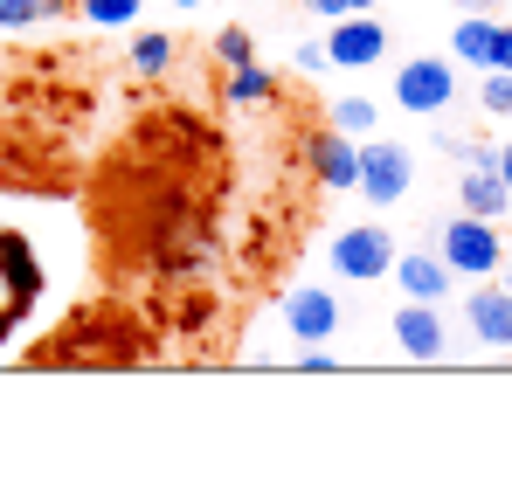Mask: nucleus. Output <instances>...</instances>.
Masks as SVG:
<instances>
[{
    "instance_id": "6",
    "label": "nucleus",
    "mask_w": 512,
    "mask_h": 484,
    "mask_svg": "<svg viewBox=\"0 0 512 484\" xmlns=\"http://www.w3.org/2000/svg\"><path fill=\"white\" fill-rule=\"evenodd\" d=\"M326 56H333V70H374L388 56V28L374 14H340L326 35Z\"/></svg>"
},
{
    "instance_id": "4",
    "label": "nucleus",
    "mask_w": 512,
    "mask_h": 484,
    "mask_svg": "<svg viewBox=\"0 0 512 484\" xmlns=\"http://www.w3.org/2000/svg\"><path fill=\"white\" fill-rule=\"evenodd\" d=\"M395 104L416 111V118L450 111V104H457V70H450L443 56H416V63H402V70H395Z\"/></svg>"
},
{
    "instance_id": "24",
    "label": "nucleus",
    "mask_w": 512,
    "mask_h": 484,
    "mask_svg": "<svg viewBox=\"0 0 512 484\" xmlns=\"http://www.w3.org/2000/svg\"><path fill=\"white\" fill-rule=\"evenodd\" d=\"M450 7H457V14H499L506 0H450Z\"/></svg>"
},
{
    "instance_id": "26",
    "label": "nucleus",
    "mask_w": 512,
    "mask_h": 484,
    "mask_svg": "<svg viewBox=\"0 0 512 484\" xmlns=\"http://www.w3.org/2000/svg\"><path fill=\"white\" fill-rule=\"evenodd\" d=\"M499 284H506V291H512V270H499Z\"/></svg>"
},
{
    "instance_id": "27",
    "label": "nucleus",
    "mask_w": 512,
    "mask_h": 484,
    "mask_svg": "<svg viewBox=\"0 0 512 484\" xmlns=\"http://www.w3.org/2000/svg\"><path fill=\"white\" fill-rule=\"evenodd\" d=\"M173 7H201V0H173Z\"/></svg>"
},
{
    "instance_id": "17",
    "label": "nucleus",
    "mask_w": 512,
    "mask_h": 484,
    "mask_svg": "<svg viewBox=\"0 0 512 484\" xmlns=\"http://www.w3.org/2000/svg\"><path fill=\"white\" fill-rule=\"evenodd\" d=\"M139 7H146V0H77V14H84L90 28H132Z\"/></svg>"
},
{
    "instance_id": "19",
    "label": "nucleus",
    "mask_w": 512,
    "mask_h": 484,
    "mask_svg": "<svg viewBox=\"0 0 512 484\" xmlns=\"http://www.w3.org/2000/svg\"><path fill=\"white\" fill-rule=\"evenodd\" d=\"M215 63H222V70L256 63V35H250V28H222V35H215Z\"/></svg>"
},
{
    "instance_id": "15",
    "label": "nucleus",
    "mask_w": 512,
    "mask_h": 484,
    "mask_svg": "<svg viewBox=\"0 0 512 484\" xmlns=\"http://www.w3.org/2000/svg\"><path fill=\"white\" fill-rule=\"evenodd\" d=\"M374 118H381V111H374L367 97H333V111H326V125L346 132V139H367V132H374Z\"/></svg>"
},
{
    "instance_id": "18",
    "label": "nucleus",
    "mask_w": 512,
    "mask_h": 484,
    "mask_svg": "<svg viewBox=\"0 0 512 484\" xmlns=\"http://www.w3.org/2000/svg\"><path fill=\"white\" fill-rule=\"evenodd\" d=\"M478 111L512 118V70H478Z\"/></svg>"
},
{
    "instance_id": "3",
    "label": "nucleus",
    "mask_w": 512,
    "mask_h": 484,
    "mask_svg": "<svg viewBox=\"0 0 512 484\" xmlns=\"http://www.w3.org/2000/svg\"><path fill=\"white\" fill-rule=\"evenodd\" d=\"M326 256H333V270H340L346 284H374V277H388V270H395V256H402V249H395V236H388L381 222H360V229H340Z\"/></svg>"
},
{
    "instance_id": "9",
    "label": "nucleus",
    "mask_w": 512,
    "mask_h": 484,
    "mask_svg": "<svg viewBox=\"0 0 512 484\" xmlns=\"http://www.w3.org/2000/svg\"><path fill=\"white\" fill-rule=\"evenodd\" d=\"M395 346L409 353V360H436L450 339H443V312L423 305V298H402V312H395Z\"/></svg>"
},
{
    "instance_id": "23",
    "label": "nucleus",
    "mask_w": 512,
    "mask_h": 484,
    "mask_svg": "<svg viewBox=\"0 0 512 484\" xmlns=\"http://www.w3.org/2000/svg\"><path fill=\"white\" fill-rule=\"evenodd\" d=\"M298 367H305V374H326V367H333V353H326V346H305V353H298Z\"/></svg>"
},
{
    "instance_id": "14",
    "label": "nucleus",
    "mask_w": 512,
    "mask_h": 484,
    "mask_svg": "<svg viewBox=\"0 0 512 484\" xmlns=\"http://www.w3.org/2000/svg\"><path fill=\"white\" fill-rule=\"evenodd\" d=\"M173 49H180L173 35H160V28H146V35L132 42V70H139V77H167V70H173Z\"/></svg>"
},
{
    "instance_id": "1",
    "label": "nucleus",
    "mask_w": 512,
    "mask_h": 484,
    "mask_svg": "<svg viewBox=\"0 0 512 484\" xmlns=\"http://www.w3.org/2000/svg\"><path fill=\"white\" fill-rule=\"evenodd\" d=\"M436 256L457 270V277H499L506 270V236L485 222V215H450L443 222V236H436Z\"/></svg>"
},
{
    "instance_id": "8",
    "label": "nucleus",
    "mask_w": 512,
    "mask_h": 484,
    "mask_svg": "<svg viewBox=\"0 0 512 484\" xmlns=\"http://www.w3.org/2000/svg\"><path fill=\"white\" fill-rule=\"evenodd\" d=\"M388 277L402 284V298H423V305H443V298H450V284H457V270H450L443 256H429V249L395 256V270H388Z\"/></svg>"
},
{
    "instance_id": "13",
    "label": "nucleus",
    "mask_w": 512,
    "mask_h": 484,
    "mask_svg": "<svg viewBox=\"0 0 512 484\" xmlns=\"http://www.w3.org/2000/svg\"><path fill=\"white\" fill-rule=\"evenodd\" d=\"M222 97H229V104H243V111H256V104H277V77H270L263 63H243V70H229Z\"/></svg>"
},
{
    "instance_id": "25",
    "label": "nucleus",
    "mask_w": 512,
    "mask_h": 484,
    "mask_svg": "<svg viewBox=\"0 0 512 484\" xmlns=\"http://www.w3.org/2000/svg\"><path fill=\"white\" fill-rule=\"evenodd\" d=\"M499 173H506V187H512V139H506V153H499Z\"/></svg>"
},
{
    "instance_id": "7",
    "label": "nucleus",
    "mask_w": 512,
    "mask_h": 484,
    "mask_svg": "<svg viewBox=\"0 0 512 484\" xmlns=\"http://www.w3.org/2000/svg\"><path fill=\"white\" fill-rule=\"evenodd\" d=\"M284 325H291L298 346H326V339L340 332V298H333L326 284H298V291L284 298Z\"/></svg>"
},
{
    "instance_id": "2",
    "label": "nucleus",
    "mask_w": 512,
    "mask_h": 484,
    "mask_svg": "<svg viewBox=\"0 0 512 484\" xmlns=\"http://www.w3.org/2000/svg\"><path fill=\"white\" fill-rule=\"evenodd\" d=\"M409 187H416V153L367 132L360 139V194H367V208H395V201H409Z\"/></svg>"
},
{
    "instance_id": "20",
    "label": "nucleus",
    "mask_w": 512,
    "mask_h": 484,
    "mask_svg": "<svg viewBox=\"0 0 512 484\" xmlns=\"http://www.w3.org/2000/svg\"><path fill=\"white\" fill-rule=\"evenodd\" d=\"M319 21H340V14H374V0H305Z\"/></svg>"
},
{
    "instance_id": "12",
    "label": "nucleus",
    "mask_w": 512,
    "mask_h": 484,
    "mask_svg": "<svg viewBox=\"0 0 512 484\" xmlns=\"http://www.w3.org/2000/svg\"><path fill=\"white\" fill-rule=\"evenodd\" d=\"M492 42H499V14H457V35H450L457 63H471V70H492Z\"/></svg>"
},
{
    "instance_id": "22",
    "label": "nucleus",
    "mask_w": 512,
    "mask_h": 484,
    "mask_svg": "<svg viewBox=\"0 0 512 484\" xmlns=\"http://www.w3.org/2000/svg\"><path fill=\"white\" fill-rule=\"evenodd\" d=\"M492 70H512V21H499V42H492Z\"/></svg>"
},
{
    "instance_id": "21",
    "label": "nucleus",
    "mask_w": 512,
    "mask_h": 484,
    "mask_svg": "<svg viewBox=\"0 0 512 484\" xmlns=\"http://www.w3.org/2000/svg\"><path fill=\"white\" fill-rule=\"evenodd\" d=\"M298 70H305V77H326V70H333L326 42H305V49H298Z\"/></svg>"
},
{
    "instance_id": "10",
    "label": "nucleus",
    "mask_w": 512,
    "mask_h": 484,
    "mask_svg": "<svg viewBox=\"0 0 512 484\" xmlns=\"http://www.w3.org/2000/svg\"><path fill=\"white\" fill-rule=\"evenodd\" d=\"M312 173H319V187H333V194H346V187H360V139H346V132H319L312 139Z\"/></svg>"
},
{
    "instance_id": "16",
    "label": "nucleus",
    "mask_w": 512,
    "mask_h": 484,
    "mask_svg": "<svg viewBox=\"0 0 512 484\" xmlns=\"http://www.w3.org/2000/svg\"><path fill=\"white\" fill-rule=\"evenodd\" d=\"M77 0H0V28H35V21H56L70 14Z\"/></svg>"
},
{
    "instance_id": "11",
    "label": "nucleus",
    "mask_w": 512,
    "mask_h": 484,
    "mask_svg": "<svg viewBox=\"0 0 512 484\" xmlns=\"http://www.w3.org/2000/svg\"><path fill=\"white\" fill-rule=\"evenodd\" d=\"M457 201H464V215H485V222L512 215V187H506V173H499V166H464Z\"/></svg>"
},
{
    "instance_id": "5",
    "label": "nucleus",
    "mask_w": 512,
    "mask_h": 484,
    "mask_svg": "<svg viewBox=\"0 0 512 484\" xmlns=\"http://www.w3.org/2000/svg\"><path fill=\"white\" fill-rule=\"evenodd\" d=\"M464 325H471L478 346L512 353V291L499 284V277H478V284H471V298H464Z\"/></svg>"
}]
</instances>
